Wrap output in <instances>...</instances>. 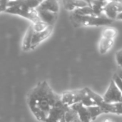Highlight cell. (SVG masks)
I'll return each mask as SVG.
<instances>
[{
	"mask_svg": "<svg viewBox=\"0 0 122 122\" xmlns=\"http://www.w3.org/2000/svg\"><path fill=\"white\" fill-rule=\"evenodd\" d=\"M61 102V96L55 93L46 81L39 82L27 97V104L31 112L41 122H45L51 109Z\"/></svg>",
	"mask_w": 122,
	"mask_h": 122,
	"instance_id": "obj_1",
	"label": "cell"
},
{
	"mask_svg": "<svg viewBox=\"0 0 122 122\" xmlns=\"http://www.w3.org/2000/svg\"><path fill=\"white\" fill-rule=\"evenodd\" d=\"M61 100L64 105L69 107L78 103H81L86 107L97 106V104L88 93L87 87L65 92L61 95Z\"/></svg>",
	"mask_w": 122,
	"mask_h": 122,
	"instance_id": "obj_2",
	"label": "cell"
},
{
	"mask_svg": "<svg viewBox=\"0 0 122 122\" xmlns=\"http://www.w3.org/2000/svg\"><path fill=\"white\" fill-rule=\"evenodd\" d=\"M71 19L76 26H108L114 21L104 14L101 16H79L71 13Z\"/></svg>",
	"mask_w": 122,
	"mask_h": 122,
	"instance_id": "obj_3",
	"label": "cell"
},
{
	"mask_svg": "<svg viewBox=\"0 0 122 122\" xmlns=\"http://www.w3.org/2000/svg\"><path fill=\"white\" fill-rule=\"evenodd\" d=\"M5 12L11 14L21 16L24 18H26V19H29L32 24L41 21L38 16L36 9H33L26 6L18 4L13 5L11 6L8 7L6 9Z\"/></svg>",
	"mask_w": 122,
	"mask_h": 122,
	"instance_id": "obj_4",
	"label": "cell"
},
{
	"mask_svg": "<svg viewBox=\"0 0 122 122\" xmlns=\"http://www.w3.org/2000/svg\"><path fill=\"white\" fill-rule=\"evenodd\" d=\"M122 93L117 87L112 80L110 81L109 85L105 94L102 96L103 100L107 104H115L121 102Z\"/></svg>",
	"mask_w": 122,
	"mask_h": 122,
	"instance_id": "obj_5",
	"label": "cell"
},
{
	"mask_svg": "<svg viewBox=\"0 0 122 122\" xmlns=\"http://www.w3.org/2000/svg\"><path fill=\"white\" fill-rule=\"evenodd\" d=\"M69 108L61 102H59L51 109L44 122H61Z\"/></svg>",
	"mask_w": 122,
	"mask_h": 122,
	"instance_id": "obj_6",
	"label": "cell"
},
{
	"mask_svg": "<svg viewBox=\"0 0 122 122\" xmlns=\"http://www.w3.org/2000/svg\"><path fill=\"white\" fill-rule=\"evenodd\" d=\"M120 13H122V1H108L104 9V14L114 21Z\"/></svg>",
	"mask_w": 122,
	"mask_h": 122,
	"instance_id": "obj_7",
	"label": "cell"
},
{
	"mask_svg": "<svg viewBox=\"0 0 122 122\" xmlns=\"http://www.w3.org/2000/svg\"><path fill=\"white\" fill-rule=\"evenodd\" d=\"M53 27L54 26H49L43 31H38V32L34 31L31 40V50L35 49L41 42H43L50 36L53 31Z\"/></svg>",
	"mask_w": 122,
	"mask_h": 122,
	"instance_id": "obj_8",
	"label": "cell"
},
{
	"mask_svg": "<svg viewBox=\"0 0 122 122\" xmlns=\"http://www.w3.org/2000/svg\"><path fill=\"white\" fill-rule=\"evenodd\" d=\"M77 114L78 118L81 122H94L92 120L91 115L88 110V108L82 105L81 103L75 104L70 107Z\"/></svg>",
	"mask_w": 122,
	"mask_h": 122,
	"instance_id": "obj_9",
	"label": "cell"
},
{
	"mask_svg": "<svg viewBox=\"0 0 122 122\" xmlns=\"http://www.w3.org/2000/svg\"><path fill=\"white\" fill-rule=\"evenodd\" d=\"M36 10L37 11L38 16L41 22H43L44 24H45L49 26H54V24H55L57 19L58 14L47 11H43V10H37V9Z\"/></svg>",
	"mask_w": 122,
	"mask_h": 122,
	"instance_id": "obj_10",
	"label": "cell"
},
{
	"mask_svg": "<svg viewBox=\"0 0 122 122\" xmlns=\"http://www.w3.org/2000/svg\"><path fill=\"white\" fill-rule=\"evenodd\" d=\"M102 108L104 114H115L118 115H122V102L115 104H107L103 102L99 105Z\"/></svg>",
	"mask_w": 122,
	"mask_h": 122,
	"instance_id": "obj_11",
	"label": "cell"
},
{
	"mask_svg": "<svg viewBox=\"0 0 122 122\" xmlns=\"http://www.w3.org/2000/svg\"><path fill=\"white\" fill-rule=\"evenodd\" d=\"M37 10L47 11L53 13L58 14L59 10V4L56 1H41L40 4L36 9Z\"/></svg>",
	"mask_w": 122,
	"mask_h": 122,
	"instance_id": "obj_12",
	"label": "cell"
},
{
	"mask_svg": "<svg viewBox=\"0 0 122 122\" xmlns=\"http://www.w3.org/2000/svg\"><path fill=\"white\" fill-rule=\"evenodd\" d=\"M64 7L66 10L73 12L74 10L89 6L88 1H79V0H66L63 1Z\"/></svg>",
	"mask_w": 122,
	"mask_h": 122,
	"instance_id": "obj_13",
	"label": "cell"
},
{
	"mask_svg": "<svg viewBox=\"0 0 122 122\" xmlns=\"http://www.w3.org/2000/svg\"><path fill=\"white\" fill-rule=\"evenodd\" d=\"M34 33V26H33V24L31 23L28 27L23 39V42H22L23 51H27L31 50V40H32Z\"/></svg>",
	"mask_w": 122,
	"mask_h": 122,
	"instance_id": "obj_14",
	"label": "cell"
},
{
	"mask_svg": "<svg viewBox=\"0 0 122 122\" xmlns=\"http://www.w3.org/2000/svg\"><path fill=\"white\" fill-rule=\"evenodd\" d=\"M115 39L100 37L99 41V51L101 54H107L114 46Z\"/></svg>",
	"mask_w": 122,
	"mask_h": 122,
	"instance_id": "obj_15",
	"label": "cell"
},
{
	"mask_svg": "<svg viewBox=\"0 0 122 122\" xmlns=\"http://www.w3.org/2000/svg\"><path fill=\"white\" fill-rule=\"evenodd\" d=\"M88 3L95 15L101 16L104 14V9L108 1H88Z\"/></svg>",
	"mask_w": 122,
	"mask_h": 122,
	"instance_id": "obj_16",
	"label": "cell"
},
{
	"mask_svg": "<svg viewBox=\"0 0 122 122\" xmlns=\"http://www.w3.org/2000/svg\"><path fill=\"white\" fill-rule=\"evenodd\" d=\"M41 1L39 0H16V1H8L7 8L13 5H23L26 6L33 9H36L37 6L40 4Z\"/></svg>",
	"mask_w": 122,
	"mask_h": 122,
	"instance_id": "obj_17",
	"label": "cell"
},
{
	"mask_svg": "<svg viewBox=\"0 0 122 122\" xmlns=\"http://www.w3.org/2000/svg\"><path fill=\"white\" fill-rule=\"evenodd\" d=\"M117 33H118V31L116 28L112 27V26H107L102 30L101 37L115 39L117 36Z\"/></svg>",
	"mask_w": 122,
	"mask_h": 122,
	"instance_id": "obj_18",
	"label": "cell"
},
{
	"mask_svg": "<svg viewBox=\"0 0 122 122\" xmlns=\"http://www.w3.org/2000/svg\"><path fill=\"white\" fill-rule=\"evenodd\" d=\"M71 13L76 15H79V16H96L89 6L77 9Z\"/></svg>",
	"mask_w": 122,
	"mask_h": 122,
	"instance_id": "obj_19",
	"label": "cell"
},
{
	"mask_svg": "<svg viewBox=\"0 0 122 122\" xmlns=\"http://www.w3.org/2000/svg\"><path fill=\"white\" fill-rule=\"evenodd\" d=\"M88 108V110L89 112V114L91 115V118H92V120L93 122H94L97 117L102 114H104L103 110L102 109L101 107H99V106H93V107H87Z\"/></svg>",
	"mask_w": 122,
	"mask_h": 122,
	"instance_id": "obj_20",
	"label": "cell"
},
{
	"mask_svg": "<svg viewBox=\"0 0 122 122\" xmlns=\"http://www.w3.org/2000/svg\"><path fill=\"white\" fill-rule=\"evenodd\" d=\"M112 80L114 81V83L115 84V85L117 86V87L119 89V90L122 93V80L119 78V76L115 73L113 75Z\"/></svg>",
	"mask_w": 122,
	"mask_h": 122,
	"instance_id": "obj_21",
	"label": "cell"
},
{
	"mask_svg": "<svg viewBox=\"0 0 122 122\" xmlns=\"http://www.w3.org/2000/svg\"><path fill=\"white\" fill-rule=\"evenodd\" d=\"M116 61L117 63L118 64V66H119V68L122 69V49L119 50L117 53H116Z\"/></svg>",
	"mask_w": 122,
	"mask_h": 122,
	"instance_id": "obj_22",
	"label": "cell"
},
{
	"mask_svg": "<svg viewBox=\"0 0 122 122\" xmlns=\"http://www.w3.org/2000/svg\"><path fill=\"white\" fill-rule=\"evenodd\" d=\"M7 3L8 1H0V13L6 11V9H7Z\"/></svg>",
	"mask_w": 122,
	"mask_h": 122,
	"instance_id": "obj_23",
	"label": "cell"
},
{
	"mask_svg": "<svg viewBox=\"0 0 122 122\" xmlns=\"http://www.w3.org/2000/svg\"><path fill=\"white\" fill-rule=\"evenodd\" d=\"M119 76V78L121 79L122 80V68H119V69H118V71H117V73H116Z\"/></svg>",
	"mask_w": 122,
	"mask_h": 122,
	"instance_id": "obj_24",
	"label": "cell"
},
{
	"mask_svg": "<svg viewBox=\"0 0 122 122\" xmlns=\"http://www.w3.org/2000/svg\"><path fill=\"white\" fill-rule=\"evenodd\" d=\"M100 122H114L112 119H109V118H107V119H103Z\"/></svg>",
	"mask_w": 122,
	"mask_h": 122,
	"instance_id": "obj_25",
	"label": "cell"
},
{
	"mask_svg": "<svg viewBox=\"0 0 122 122\" xmlns=\"http://www.w3.org/2000/svg\"><path fill=\"white\" fill-rule=\"evenodd\" d=\"M116 19L122 21V13H120L119 14H118V16H117V19Z\"/></svg>",
	"mask_w": 122,
	"mask_h": 122,
	"instance_id": "obj_26",
	"label": "cell"
},
{
	"mask_svg": "<svg viewBox=\"0 0 122 122\" xmlns=\"http://www.w3.org/2000/svg\"><path fill=\"white\" fill-rule=\"evenodd\" d=\"M61 122H65V119H64V117L61 119ZM73 122H81L80 121H79V118L77 119H76L75 121H74Z\"/></svg>",
	"mask_w": 122,
	"mask_h": 122,
	"instance_id": "obj_27",
	"label": "cell"
},
{
	"mask_svg": "<svg viewBox=\"0 0 122 122\" xmlns=\"http://www.w3.org/2000/svg\"><path fill=\"white\" fill-rule=\"evenodd\" d=\"M121 102H122V100H121Z\"/></svg>",
	"mask_w": 122,
	"mask_h": 122,
	"instance_id": "obj_28",
	"label": "cell"
}]
</instances>
